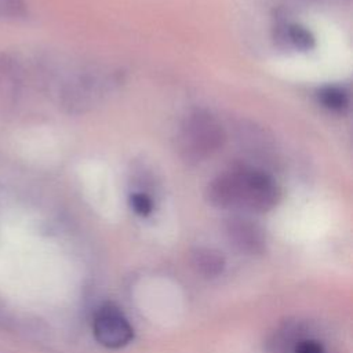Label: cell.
<instances>
[{"label": "cell", "instance_id": "6da1fadb", "mask_svg": "<svg viewBox=\"0 0 353 353\" xmlns=\"http://www.w3.org/2000/svg\"><path fill=\"white\" fill-rule=\"evenodd\" d=\"M207 201L221 210L268 212L280 200V188L263 170L237 165L216 175L205 189Z\"/></svg>", "mask_w": 353, "mask_h": 353}, {"label": "cell", "instance_id": "7a4b0ae2", "mask_svg": "<svg viewBox=\"0 0 353 353\" xmlns=\"http://www.w3.org/2000/svg\"><path fill=\"white\" fill-rule=\"evenodd\" d=\"M226 131L207 109H193L181 121L176 134V150L182 160L199 164L223 148Z\"/></svg>", "mask_w": 353, "mask_h": 353}, {"label": "cell", "instance_id": "3957f363", "mask_svg": "<svg viewBox=\"0 0 353 353\" xmlns=\"http://www.w3.org/2000/svg\"><path fill=\"white\" fill-rule=\"evenodd\" d=\"M120 83V73L88 69L63 84L61 102L70 112H84L95 106Z\"/></svg>", "mask_w": 353, "mask_h": 353}, {"label": "cell", "instance_id": "277c9868", "mask_svg": "<svg viewBox=\"0 0 353 353\" xmlns=\"http://www.w3.org/2000/svg\"><path fill=\"white\" fill-rule=\"evenodd\" d=\"M95 339L109 349L128 345L134 338V330L123 310L113 302L102 303L92 319Z\"/></svg>", "mask_w": 353, "mask_h": 353}, {"label": "cell", "instance_id": "5b68a950", "mask_svg": "<svg viewBox=\"0 0 353 353\" xmlns=\"http://www.w3.org/2000/svg\"><path fill=\"white\" fill-rule=\"evenodd\" d=\"M225 232L229 243L241 254L262 255L266 251V236L262 226L247 215H232L226 219Z\"/></svg>", "mask_w": 353, "mask_h": 353}, {"label": "cell", "instance_id": "8992f818", "mask_svg": "<svg viewBox=\"0 0 353 353\" xmlns=\"http://www.w3.org/2000/svg\"><path fill=\"white\" fill-rule=\"evenodd\" d=\"M274 39L280 47L295 51H310L316 46L314 34L306 26L294 22L279 23Z\"/></svg>", "mask_w": 353, "mask_h": 353}, {"label": "cell", "instance_id": "52a82bcc", "mask_svg": "<svg viewBox=\"0 0 353 353\" xmlns=\"http://www.w3.org/2000/svg\"><path fill=\"white\" fill-rule=\"evenodd\" d=\"M190 263L194 272L205 279L218 277L225 269V258L223 255L207 247L194 248L190 254Z\"/></svg>", "mask_w": 353, "mask_h": 353}, {"label": "cell", "instance_id": "ba28073f", "mask_svg": "<svg viewBox=\"0 0 353 353\" xmlns=\"http://www.w3.org/2000/svg\"><path fill=\"white\" fill-rule=\"evenodd\" d=\"M319 102L321 106L325 109L335 112V113H342L349 108V95L347 92L336 85H327L319 90L317 92Z\"/></svg>", "mask_w": 353, "mask_h": 353}, {"label": "cell", "instance_id": "9c48e42d", "mask_svg": "<svg viewBox=\"0 0 353 353\" xmlns=\"http://www.w3.org/2000/svg\"><path fill=\"white\" fill-rule=\"evenodd\" d=\"M19 84V68L8 55L0 57V92L12 95Z\"/></svg>", "mask_w": 353, "mask_h": 353}, {"label": "cell", "instance_id": "30bf717a", "mask_svg": "<svg viewBox=\"0 0 353 353\" xmlns=\"http://www.w3.org/2000/svg\"><path fill=\"white\" fill-rule=\"evenodd\" d=\"M26 15L28 8L23 0H0V21H19Z\"/></svg>", "mask_w": 353, "mask_h": 353}, {"label": "cell", "instance_id": "8fae6325", "mask_svg": "<svg viewBox=\"0 0 353 353\" xmlns=\"http://www.w3.org/2000/svg\"><path fill=\"white\" fill-rule=\"evenodd\" d=\"M130 207L139 216H148L153 211V200L148 192L137 190L130 194Z\"/></svg>", "mask_w": 353, "mask_h": 353}, {"label": "cell", "instance_id": "7c38bea8", "mask_svg": "<svg viewBox=\"0 0 353 353\" xmlns=\"http://www.w3.org/2000/svg\"><path fill=\"white\" fill-rule=\"evenodd\" d=\"M294 353H324V349L314 339H301L294 347Z\"/></svg>", "mask_w": 353, "mask_h": 353}]
</instances>
